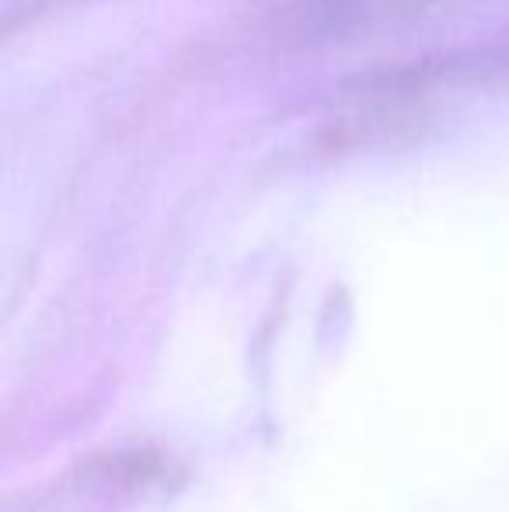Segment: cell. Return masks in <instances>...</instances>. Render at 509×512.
<instances>
[]
</instances>
